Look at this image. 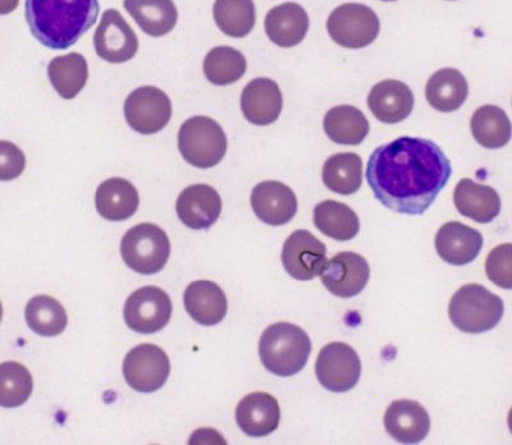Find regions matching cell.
Instances as JSON below:
<instances>
[{
	"mask_svg": "<svg viewBox=\"0 0 512 445\" xmlns=\"http://www.w3.org/2000/svg\"><path fill=\"white\" fill-rule=\"evenodd\" d=\"M486 273L497 287L512 289V243L495 247L488 255Z\"/></svg>",
	"mask_w": 512,
	"mask_h": 445,
	"instance_id": "cell-37",
	"label": "cell"
},
{
	"mask_svg": "<svg viewBox=\"0 0 512 445\" xmlns=\"http://www.w3.org/2000/svg\"><path fill=\"white\" fill-rule=\"evenodd\" d=\"M327 263L326 245L305 229L292 233L283 245V268L297 281H312L319 277Z\"/></svg>",
	"mask_w": 512,
	"mask_h": 445,
	"instance_id": "cell-12",
	"label": "cell"
},
{
	"mask_svg": "<svg viewBox=\"0 0 512 445\" xmlns=\"http://www.w3.org/2000/svg\"><path fill=\"white\" fill-rule=\"evenodd\" d=\"M312 341L297 325L277 323L264 330L259 342V356L265 369L288 378L300 373L308 364Z\"/></svg>",
	"mask_w": 512,
	"mask_h": 445,
	"instance_id": "cell-3",
	"label": "cell"
},
{
	"mask_svg": "<svg viewBox=\"0 0 512 445\" xmlns=\"http://www.w3.org/2000/svg\"><path fill=\"white\" fill-rule=\"evenodd\" d=\"M99 0H26L31 34L44 47L71 48L98 21Z\"/></svg>",
	"mask_w": 512,
	"mask_h": 445,
	"instance_id": "cell-2",
	"label": "cell"
},
{
	"mask_svg": "<svg viewBox=\"0 0 512 445\" xmlns=\"http://www.w3.org/2000/svg\"><path fill=\"white\" fill-rule=\"evenodd\" d=\"M383 2H396V0H383Z\"/></svg>",
	"mask_w": 512,
	"mask_h": 445,
	"instance_id": "cell-40",
	"label": "cell"
},
{
	"mask_svg": "<svg viewBox=\"0 0 512 445\" xmlns=\"http://www.w3.org/2000/svg\"><path fill=\"white\" fill-rule=\"evenodd\" d=\"M469 86L463 73L443 68L429 79L425 87L428 103L438 112L451 113L460 109L468 98Z\"/></svg>",
	"mask_w": 512,
	"mask_h": 445,
	"instance_id": "cell-27",
	"label": "cell"
},
{
	"mask_svg": "<svg viewBox=\"0 0 512 445\" xmlns=\"http://www.w3.org/2000/svg\"><path fill=\"white\" fill-rule=\"evenodd\" d=\"M470 128L474 139L486 149H501L509 144L512 125L504 109L496 105H484L474 113Z\"/></svg>",
	"mask_w": 512,
	"mask_h": 445,
	"instance_id": "cell-31",
	"label": "cell"
},
{
	"mask_svg": "<svg viewBox=\"0 0 512 445\" xmlns=\"http://www.w3.org/2000/svg\"><path fill=\"white\" fill-rule=\"evenodd\" d=\"M315 374L319 383L329 392L345 393L359 383L361 361L358 353L342 342L327 344L319 352Z\"/></svg>",
	"mask_w": 512,
	"mask_h": 445,
	"instance_id": "cell-8",
	"label": "cell"
},
{
	"mask_svg": "<svg viewBox=\"0 0 512 445\" xmlns=\"http://www.w3.org/2000/svg\"><path fill=\"white\" fill-rule=\"evenodd\" d=\"M236 421L249 437H267L280 426L281 408L272 394L251 393L237 405Z\"/></svg>",
	"mask_w": 512,
	"mask_h": 445,
	"instance_id": "cell-18",
	"label": "cell"
},
{
	"mask_svg": "<svg viewBox=\"0 0 512 445\" xmlns=\"http://www.w3.org/2000/svg\"><path fill=\"white\" fill-rule=\"evenodd\" d=\"M125 8L140 29L153 38L169 34L177 24L173 0H125Z\"/></svg>",
	"mask_w": 512,
	"mask_h": 445,
	"instance_id": "cell-26",
	"label": "cell"
},
{
	"mask_svg": "<svg viewBox=\"0 0 512 445\" xmlns=\"http://www.w3.org/2000/svg\"><path fill=\"white\" fill-rule=\"evenodd\" d=\"M322 178L328 190L338 195L355 194L363 182V162L354 153L332 155L323 165Z\"/></svg>",
	"mask_w": 512,
	"mask_h": 445,
	"instance_id": "cell-32",
	"label": "cell"
},
{
	"mask_svg": "<svg viewBox=\"0 0 512 445\" xmlns=\"http://www.w3.org/2000/svg\"><path fill=\"white\" fill-rule=\"evenodd\" d=\"M504 313V301L480 284L461 287L448 306L451 323L469 334L489 332L497 327Z\"/></svg>",
	"mask_w": 512,
	"mask_h": 445,
	"instance_id": "cell-4",
	"label": "cell"
},
{
	"mask_svg": "<svg viewBox=\"0 0 512 445\" xmlns=\"http://www.w3.org/2000/svg\"><path fill=\"white\" fill-rule=\"evenodd\" d=\"M324 131L340 145H360L369 133V122L364 113L351 105H340L327 112Z\"/></svg>",
	"mask_w": 512,
	"mask_h": 445,
	"instance_id": "cell-29",
	"label": "cell"
},
{
	"mask_svg": "<svg viewBox=\"0 0 512 445\" xmlns=\"http://www.w3.org/2000/svg\"><path fill=\"white\" fill-rule=\"evenodd\" d=\"M139 204V192L125 178H109L96 190V210L104 219L111 222L130 219L136 213Z\"/></svg>",
	"mask_w": 512,
	"mask_h": 445,
	"instance_id": "cell-25",
	"label": "cell"
},
{
	"mask_svg": "<svg viewBox=\"0 0 512 445\" xmlns=\"http://www.w3.org/2000/svg\"><path fill=\"white\" fill-rule=\"evenodd\" d=\"M248 70L244 54L235 48L218 47L210 50L204 59V73L217 86L235 84Z\"/></svg>",
	"mask_w": 512,
	"mask_h": 445,
	"instance_id": "cell-35",
	"label": "cell"
},
{
	"mask_svg": "<svg viewBox=\"0 0 512 445\" xmlns=\"http://www.w3.org/2000/svg\"><path fill=\"white\" fill-rule=\"evenodd\" d=\"M2 181L15 180L25 169V155L16 145L2 141Z\"/></svg>",
	"mask_w": 512,
	"mask_h": 445,
	"instance_id": "cell-38",
	"label": "cell"
},
{
	"mask_svg": "<svg viewBox=\"0 0 512 445\" xmlns=\"http://www.w3.org/2000/svg\"><path fill=\"white\" fill-rule=\"evenodd\" d=\"M507 422H509V429H510L511 434H512V408L510 410L509 420H507Z\"/></svg>",
	"mask_w": 512,
	"mask_h": 445,
	"instance_id": "cell-39",
	"label": "cell"
},
{
	"mask_svg": "<svg viewBox=\"0 0 512 445\" xmlns=\"http://www.w3.org/2000/svg\"><path fill=\"white\" fill-rule=\"evenodd\" d=\"M32 376L20 362L9 361L0 365V405L16 408L24 405L32 393Z\"/></svg>",
	"mask_w": 512,
	"mask_h": 445,
	"instance_id": "cell-36",
	"label": "cell"
},
{
	"mask_svg": "<svg viewBox=\"0 0 512 445\" xmlns=\"http://www.w3.org/2000/svg\"><path fill=\"white\" fill-rule=\"evenodd\" d=\"M178 218L191 229H208L222 213V199L216 188L208 185H192L185 188L176 203Z\"/></svg>",
	"mask_w": 512,
	"mask_h": 445,
	"instance_id": "cell-16",
	"label": "cell"
},
{
	"mask_svg": "<svg viewBox=\"0 0 512 445\" xmlns=\"http://www.w3.org/2000/svg\"><path fill=\"white\" fill-rule=\"evenodd\" d=\"M384 426L396 442L418 444L431 430V417L420 403L400 399L387 408Z\"/></svg>",
	"mask_w": 512,
	"mask_h": 445,
	"instance_id": "cell-17",
	"label": "cell"
},
{
	"mask_svg": "<svg viewBox=\"0 0 512 445\" xmlns=\"http://www.w3.org/2000/svg\"><path fill=\"white\" fill-rule=\"evenodd\" d=\"M25 318L32 332L41 337H56L67 328L68 316L56 298L35 296L26 306Z\"/></svg>",
	"mask_w": 512,
	"mask_h": 445,
	"instance_id": "cell-33",
	"label": "cell"
},
{
	"mask_svg": "<svg viewBox=\"0 0 512 445\" xmlns=\"http://www.w3.org/2000/svg\"><path fill=\"white\" fill-rule=\"evenodd\" d=\"M327 30L332 40L341 47L361 49L378 38L381 24L372 8L358 3H347L331 13Z\"/></svg>",
	"mask_w": 512,
	"mask_h": 445,
	"instance_id": "cell-7",
	"label": "cell"
},
{
	"mask_svg": "<svg viewBox=\"0 0 512 445\" xmlns=\"http://www.w3.org/2000/svg\"><path fill=\"white\" fill-rule=\"evenodd\" d=\"M282 107L280 86L273 80L264 79V77L255 79L242 91V113L253 125H272L280 117Z\"/></svg>",
	"mask_w": 512,
	"mask_h": 445,
	"instance_id": "cell-21",
	"label": "cell"
},
{
	"mask_svg": "<svg viewBox=\"0 0 512 445\" xmlns=\"http://www.w3.org/2000/svg\"><path fill=\"white\" fill-rule=\"evenodd\" d=\"M184 302L191 318L205 327H213L226 318L227 297L214 282H192L185 291Z\"/></svg>",
	"mask_w": 512,
	"mask_h": 445,
	"instance_id": "cell-24",
	"label": "cell"
},
{
	"mask_svg": "<svg viewBox=\"0 0 512 445\" xmlns=\"http://www.w3.org/2000/svg\"><path fill=\"white\" fill-rule=\"evenodd\" d=\"M178 150L186 162L196 168L216 167L226 155L227 136L214 119L192 117L178 132Z\"/></svg>",
	"mask_w": 512,
	"mask_h": 445,
	"instance_id": "cell-5",
	"label": "cell"
},
{
	"mask_svg": "<svg viewBox=\"0 0 512 445\" xmlns=\"http://www.w3.org/2000/svg\"><path fill=\"white\" fill-rule=\"evenodd\" d=\"M251 208L268 226H285L297 213V197L285 183L265 181L251 192Z\"/></svg>",
	"mask_w": 512,
	"mask_h": 445,
	"instance_id": "cell-15",
	"label": "cell"
},
{
	"mask_svg": "<svg viewBox=\"0 0 512 445\" xmlns=\"http://www.w3.org/2000/svg\"><path fill=\"white\" fill-rule=\"evenodd\" d=\"M451 174L440 146L418 137L379 146L367 167V181L379 203L406 215H422L431 208Z\"/></svg>",
	"mask_w": 512,
	"mask_h": 445,
	"instance_id": "cell-1",
	"label": "cell"
},
{
	"mask_svg": "<svg viewBox=\"0 0 512 445\" xmlns=\"http://www.w3.org/2000/svg\"><path fill=\"white\" fill-rule=\"evenodd\" d=\"M125 117L132 130L143 135H154L171 121V99L158 87H139L126 99Z\"/></svg>",
	"mask_w": 512,
	"mask_h": 445,
	"instance_id": "cell-10",
	"label": "cell"
},
{
	"mask_svg": "<svg viewBox=\"0 0 512 445\" xmlns=\"http://www.w3.org/2000/svg\"><path fill=\"white\" fill-rule=\"evenodd\" d=\"M320 277L332 295L351 298L360 295L367 287L370 268L363 256L355 252H341L328 261Z\"/></svg>",
	"mask_w": 512,
	"mask_h": 445,
	"instance_id": "cell-14",
	"label": "cell"
},
{
	"mask_svg": "<svg viewBox=\"0 0 512 445\" xmlns=\"http://www.w3.org/2000/svg\"><path fill=\"white\" fill-rule=\"evenodd\" d=\"M94 47L104 61L125 63L135 57L139 40L121 13L117 9H108L95 31Z\"/></svg>",
	"mask_w": 512,
	"mask_h": 445,
	"instance_id": "cell-13",
	"label": "cell"
},
{
	"mask_svg": "<svg viewBox=\"0 0 512 445\" xmlns=\"http://www.w3.org/2000/svg\"><path fill=\"white\" fill-rule=\"evenodd\" d=\"M309 25L308 13L297 3H283L274 7L264 22L268 38L281 48L299 45L308 34Z\"/></svg>",
	"mask_w": 512,
	"mask_h": 445,
	"instance_id": "cell-22",
	"label": "cell"
},
{
	"mask_svg": "<svg viewBox=\"0 0 512 445\" xmlns=\"http://www.w3.org/2000/svg\"><path fill=\"white\" fill-rule=\"evenodd\" d=\"M483 247V236L477 229L460 222L443 224L436 236V250L440 258L454 266L473 263Z\"/></svg>",
	"mask_w": 512,
	"mask_h": 445,
	"instance_id": "cell-19",
	"label": "cell"
},
{
	"mask_svg": "<svg viewBox=\"0 0 512 445\" xmlns=\"http://www.w3.org/2000/svg\"><path fill=\"white\" fill-rule=\"evenodd\" d=\"M121 255L128 268L144 275L159 273L168 263L171 242L162 228L143 223L128 229L121 242Z\"/></svg>",
	"mask_w": 512,
	"mask_h": 445,
	"instance_id": "cell-6",
	"label": "cell"
},
{
	"mask_svg": "<svg viewBox=\"0 0 512 445\" xmlns=\"http://www.w3.org/2000/svg\"><path fill=\"white\" fill-rule=\"evenodd\" d=\"M213 16L223 34L231 38H245L255 26L254 2L253 0H216Z\"/></svg>",
	"mask_w": 512,
	"mask_h": 445,
	"instance_id": "cell-34",
	"label": "cell"
},
{
	"mask_svg": "<svg viewBox=\"0 0 512 445\" xmlns=\"http://www.w3.org/2000/svg\"><path fill=\"white\" fill-rule=\"evenodd\" d=\"M171 373L167 353L154 344H140L127 353L123 361V375L132 389L153 393L166 384Z\"/></svg>",
	"mask_w": 512,
	"mask_h": 445,
	"instance_id": "cell-9",
	"label": "cell"
},
{
	"mask_svg": "<svg viewBox=\"0 0 512 445\" xmlns=\"http://www.w3.org/2000/svg\"><path fill=\"white\" fill-rule=\"evenodd\" d=\"M48 76L62 99H75L88 82V62L80 53L62 55L49 63Z\"/></svg>",
	"mask_w": 512,
	"mask_h": 445,
	"instance_id": "cell-30",
	"label": "cell"
},
{
	"mask_svg": "<svg viewBox=\"0 0 512 445\" xmlns=\"http://www.w3.org/2000/svg\"><path fill=\"white\" fill-rule=\"evenodd\" d=\"M368 107L374 117L387 125H396L408 118L414 109V95L404 82L386 80L370 90Z\"/></svg>",
	"mask_w": 512,
	"mask_h": 445,
	"instance_id": "cell-20",
	"label": "cell"
},
{
	"mask_svg": "<svg viewBox=\"0 0 512 445\" xmlns=\"http://www.w3.org/2000/svg\"><path fill=\"white\" fill-rule=\"evenodd\" d=\"M123 315L128 328L141 334H154L171 320L172 301L163 289L143 287L127 298Z\"/></svg>",
	"mask_w": 512,
	"mask_h": 445,
	"instance_id": "cell-11",
	"label": "cell"
},
{
	"mask_svg": "<svg viewBox=\"0 0 512 445\" xmlns=\"http://www.w3.org/2000/svg\"><path fill=\"white\" fill-rule=\"evenodd\" d=\"M454 203L464 217L480 224L491 223L500 214L501 199L495 188L464 178L455 188Z\"/></svg>",
	"mask_w": 512,
	"mask_h": 445,
	"instance_id": "cell-23",
	"label": "cell"
},
{
	"mask_svg": "<svg viewBox=\"0 0 512 445\" xmlns=\"http://www.w3.org/2000/svg\"><path fill=\"white\" fill-rule=\"evenodd\" d=\"M313 219L324 236L336 241H350L360 231L358 215L350 206L338 201L326 200L315 206Z\"/></svg>",
	"mask_w": 512,
	"mask_h": 445,
	"instance_id": "cell-28",
	"label": "cell"
}]
</instances>
